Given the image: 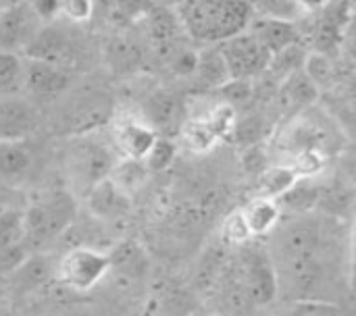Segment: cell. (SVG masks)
<instances>
[{"label":"cell","instance_id":"cell-5","mask_svg":"<svg viewBox=\"0 0 356 316\" xmlns=\"http://www.w3.org/2000/svg\"><path fill=\"white\" fill-rule=\"evenodd\" d=\"M336 125L325 119V115L315 113V108L288 119L286 129L280 133V146L294 158L305 152H321L330 156L338 148Z\"/></svg>","mask_w":356,"mask_h":316},{"label":"cell","instance_id":"cell-32","mask_svg":"<svg viewBox=\"0 0 356 316\" xmlns=\"http://www.w3.org/2000/svg\"><path fill=\"white\" fill-rule=\"evenodd\" d=\"M219 92H221V100L232 104L238 113L248 110V106L257 100V81L232 79Z\"/></svg>","mask_w":356,"mask_h":316},{"label":"cell","instance_id":"cell-8","mask_svg":"<svg viewBox=\"0 0 356 316\" xmlns=\"http://www.w3.org/2000/svg\"><path fill=\"white\" fill-rule=\"evenodd\" d=\"M219 48L227 63V71L232 79L257 81L269 71L273 58V54L248 31L219 44Z\"/></svg>","mask_w":356,"mask_h":316},{"label":"cell","instance_id":"cell-34","mask_svg":"<svg viewBox=\"0 0 356 316\" xmlns=\"http://www.w3.org/2000/svg\"><path fill=\"white\" fill-rule=\"evenodd\" d=\"M111 256V269H117L123 275H140L144 271V258L134 242H125Z\"/></svg>","mask_w":356,"mask_h":316},{"label":"cell","instance_id":"cell-4","mask_svg":"<svg viewBox=\"0 0 356 316\" xmlns=\"http://www.w3.org/2000/svg\"><path fill=\"white\" fill-rule=\"evenodd\" d=\"M117 160L119 158L115 156L113 148L92 140V135H79L67 152L71 181L79 192H83V196L111 177Z\"/></svg>","mask_w":356,"mask_h":316},{"label":"cell","instance_id":"cell-11","mask_svg":"<svg viewBox=\"0 0 356 316\" xmlns=\"http://www.w3.org/2000/svg\"><path fill=\"white\" fill-rule=\"evenodd\" d=\"M159 133L144 121L136 117H115L113 121V146L121 158L144 160Z\"/></svg>","mask_w":356,"mask_h":316},{"label":"cell","instance_id":"cell-30","mask_svg":"<svg viewBox=\"0 0 356 316\" xmlns=\"http://www.w3.org/2000/svg\"><path fill=\"white\" fill-rule=\"evenodd\" d=\"M305 73L313 79V83L323 90L330 83L336 81L338 77V69H336V58L327 56V54H319V52H311L305 60Z\"/></svg>","mask_w":356,"mask_h":316},{"label":"cell","instance_id":"cell-40","mask_svg":"<svg viewBox=\"0 0 356 316\" xmlns=\"http://www.w3.org/2000/svg\"><path fill=\"white\" fill-rule=\"evenodd\" d=\"M267 154L261 146H250V148H244V156H242V167L246 173L259 177L261 173H265L271 165L267 163Z\"/></svg>","mask_w":356,"mask_h":316},{"label":"cell","instance_id":"cell-7","mask_svg":"<svg viewBox=\"0 0 356 316\" xmlns=\"http://www.w3.org/2000/svg\"><path fill=\"white\" fill-rule=\"evenodd\" d=\"M111 271V256L96 248L75 246L58 258L56 283L71 292H90Z\"/></svg>","mask_w":356,"mask_h":316},{"label":"cell","instance_id":"cell-48","mask_svg":"<svg viewBox=\"0 0 356 316\" xmlns=\"http://www.w3.org/2000/svg\"><path fill=\"white\" fill-rule=\"evenodd\" d=\"M4 210H6V208H4V206H2V204H0V215H2V213H4Z\"/></svg>","mask_w":356,"mask_h":316},{"label":"cell","instance_id":"cell-29","mask_svg":"<svg viewBox=\"0 0 356 316\" xmlns=\"http://www.w3.org/2000/svg\"><path fill=\"white\" fill-rule=\"evenodd\" d=\"M267 131H269V123H267L265 115H261V113H244V115L238 117V125H236V131H234L232 140L238 142L244 148L261 146Z\"/></svg>","mask_w":356,"mask_h":316},{"label":"cell","instance_id":"cell-35","mask_svg":"<svg viewBox=\"0 0 356 316\" xmlns=\"http://www.w3.org/2000/svg\"><path fill=\"white\" fill-rule=\"evenodd\" d=\"M175 154H177V144L171 138L159 135V140L154 142V146L146 154L144 165L148 167L150 173H161V171L171 167V163L175 160Z\"/></svg>","mask_w":356,"mask_h":316},{"label":"cell","instance_id":"cell-27","mask_svg":"<svg viewBox=\"0 0 356 316\" xmlns=\"http://www.w3.org/2000/svg\"><path fill=\"white\" fill-rule=\"evenodd\" d=\"M142 48L129 38H115L108 46V63L121 75L134 73L142 65Z\"/></svg>","mask_w":356,"mask_h":316},{"label":"cell","instance_id":"cell-43","mask_svg":"<svg viewBox=\"0 0 356 316\" xmlns=\"http://www.w3.org/2000/svg\"><path fill=\"white\" fill-rule=\"evenodd\" d=\"M29 4H31L33 13H35V17L40 19L42 25L52 23L54 17L60 15V0H33Z\"/></svg>","mask_w":356,"mask_h":316},{"label":"cell","instance_id":"cell-6","mask_svg":"<svg viewBox=\"0 0 356 316\" xmlns=\"http://www.w3.org/2000/svg\"><path fill=\"white\" fill-rule=\"evenodd\" d=\"M232 271L257 308L267 306L277 298L280 294L277 271H275L273 258L267 254L265 248L252 246V244L242 246L240 258Z\"/></svg>","mask_w":356,"mask_h":316},{"label":"cell","instance_id":"cell-14","mask_svg":"<svg viewBox=\"0 0 356 316\" xmlns=\"http://www.w3.org/2000/svg\"><path fill=\"white\" fill-rule=\"evenodd\" d=\"M71 83V75L65 67L40 63V60H23V85L33 98L50 100L60 96Z\"/></svg>","mask_w":356,"mask_h":316},{"label":"cell","instance_id":"cell-22","mask_svg":"<svg viewBox=\"0 0 356 316\" xmlns=\"http://www.w3.org/2000/svg\"><path fill=\"white\" fill-rule=\"evenodd\" d=\"M148 167L144 165V160H134V158H119L108 181L125 196L131 200L134 194H138L146 181H148Z\"/></svg>","mask_w":356,"mask_h":316},{"label":"cell","instance_id":"cell-46","mask_svg":"<svg viewBox=\"0 0 356 316\" xmlns=\"http://www.w3.org/2000/svg\"><path fill=\"white\" fill-rule=\"evenodd\" d=\"M44 316H90V313L88 310H81V308L65 306V308H54V310L46 313Z\"/></svg>","mask_w":356,"mask_h":316},{"label":"cell","instance_id":"cell-15","mask_svg":"<svg viewBox=\"0 0 356 316\" xmlns=\"http://www.w3.org/2000/svg\"><path fill=\"white\" fill-rule=\"evenodd\" d=\"M186 113L181 100L171 92H154L144 104V121L161 135L169 138L171 133H179L186 123Z\"/></svg>","mask_w":356,"mask_h":316},{"label":"cell","instance_id":"cell-10","mask_svg":"<svg viewBox=\"0 0 356 316\" xmlns=\"http://www.w3.org/2000/svg\"><path fill=\"white\" fill-rule=\"evenodd\" d=\"M42 27L31 4H10L0 13V50L19 52L25 50L35 31Z\"/></svg>","mask_w":356,"mask_h":316},{"label":"cell","instance_id":"cell-37","mask_svg":"<svg viewBox=\"0 0 356 316\" xmlns=\"http://www.w3.org/2000/svg\"><path fill=\"white\" fill-rule=\"evenodd\" d=\"M223 240L229 246H246L252 240V233L248 229V223L244 219L242 210H234L232 215L225 217L223 221Z\"/></svg>","mask_w":356,"mask_h":316},{"label":"cell","instance_id":"cell-9","mask_svg":"<svg viewBox=\"0 0 356 316\" xmlns=\"http://www.w3.org/2000/svg\"><path fill=\"white\" fill-rule=\"evenodd\" d=\"M115 102L104 90H83L79 92L63 113V125L73 135H90L94 129L113 121Z\"/></svg>","mask_w":356,"mask_h":316},{"label":"cell","instance_id":"cell-24","mask_svg":"<svg viewBox=\"0 0 356 316\" xmlns=\"http://www.w3.org/2000/svg\"><path fill=\"white\" fill-rule=\"evenodd\" d=\"M88 204L90 210L102 219H113L123 215L129 208V198H125L108 179L102 181L100 185H96L90 194H88Z\"/></svg>","mask_w":356,"mask_h":316},{"label":"cell","instance_id":"cell-19","mask_svg":"<svg viewBox=\"0 0 356 316\" xmlns=\"http://www.w3.org/2000/svg\"><path fill=\"white\" fill-rule=\"evenodd\" d=\"M196 81L207 90H221L227 81H232L227 63L221 54L219 46H202L198 50V67L194 73Z\"/></svg>","mask_w":356,"mask_h":316},{"label":"cell","instance_id":"cell-38","mask_svg":"<svg viewBox=\"0 0 356 316\" xmlns=\"http://www.w3.org/2000/svg\"><path fill=\"white\" fill-rule=\"evenodd\" d=\"M31 252L27 250L25 244H17V246H8V248H0V275H13L29 256Z\"/></svg>","mask_w":356,"mask_h":316},{"label":"cell","instance_id":"cell-31","mask_svg":"<svg viewBox=\"0 0 356 316\" xmlns=\"http://www.w3.org/2000/svg\"><path fill=\"white\" fill-rule=\"evenodd\" d=\"M238 117H240V113L232 104H227V102L221 100V102L213 104V108L209 110V115L204 117V121L215 131V135L221 140V138H232L234 135L236 125H238Z\"/></svg>","mask_w":356,"mask_h":316},{"label":"cell","instance_id":"cell-23","mask_svg":"<svg viewBox=\"0 0 356 316\" xmlns=\"http://www.w3.org/2000/svg\"><path fill=\"white\" fill-rule=\"evenodd\" d=\"M321 194H323L321 185L313 183L311 179H300L286 196H282L277 200V204H280L282 213L288 210V213H292V217H305L319 206Z\"/></svg>","mask_w":356,"mask_h":316},{"label":"cell","instance_id":"cell-13","mask_svg":"<svg viewBox=\"0 0 356 316\" xmlns=\"http://www.w3.org/2000/svg\"><path fill=\"white\" fill-rule=\"evenodd\" d=\"M23 54L29 60L65 67V65H69V60L73 56V46L63 29H58L54 23H46L35 31V35L27 44Z\"/></svg>","mask_w":356,"mask_h":316},{"label":"cell","instance_id":"cell-44","mask_svg":"<svg viewBox=\"0 0 356 316\" xmlns=\"http://www.w3.org/2000/svg\"><path fill=\"white\" fill-rule=\"evenodd\" d=\"M348 279H350L353 292L356 294V208L353 225H350V240H348Z\"/></svg>","mask_w":356,"mask_h":316},{"label":"cell","instance_id":"cell-26","mask_svg":"<svg viewBox=\"0 0 356 316\" xmlns=\"http://www.w3.org/2000/svg\"><path fill=\"white\" fill-rule=\"evenodd\" d=\"M31 167V154L25 142L0 140V177L17 179L23 177Z\"/></svg>","mask_w":356,"mask_h":316},{"label":"cell","instance_id":"cell-28","mask_svg":"<svg viewBox=\"0 0 356 316\" xmlns=\"http://www.w3.org/2000/svg\"><path fill=\"white\" fill-rule=\"evenodd\" d=\"M177 135H179V142L188 150L198 152V154L209 152L219 142V138L215 135V131L209 127V123L204 119H192V117L186 119V123L181 125Z\"/></svg>","mask_w":356,"mask_h":316},{"label":"cell","instance_id":"cell-42","mask_svg":"<svg viewBox=\"0 0 356 316\" xmlns=\"http://www.w3.org/2000/svg\"><path fill=\"white\" fill-rule=\"evenodd\" d=\"M340 183H344L356 196V150H344L338 158Z\"/></svg>","mask_w":356,"mask_h":316},{"label":"cell","instance_id":"cell-41","mask_svg":"<svg viewBox=\"0 0 356 316\" xmlns=\"http://www.w3.org/2000/svg\"><path fill=\"white\" fill-rule=\"evenodd\" d=\"M60 15L69 21L81 23L94 15V2L90 0H60Z\"/></svg>","mask_w":356,"mask_h":316},{"label":"cell","instance_id":"cell-2","mask_svg":"<svg viewBox=\"0 0 356 316\" xmlns=\"http://www.w3.org/2000/svg\"><path fill=\"white\" fill-rule=\"evenodd\" d=\"M77 217V200L67 190L48 192L38 198L25 213V240L23 244L31 254H35L46 244L60 238Z\"/></svg>","mask_w":356,"mask_h":316},{"label":"cell","instance_id":"cell-21","mask_svg":"<svg viewBox=\"0 0 356 316\" xmlns=\"http://www.w3.org/2000/svg\"><path fill=\"white\" fill-rule=\"evenodd\" d=\"M298 181H300L298 173L290 165H271L265 173H261L257 177V192H259V198L277 202Z\"/></svg>","mask_w":356,"mask_h":316},{"label":"cell","instance_id":"cell-47","mask_svg":"<svg viewBox=\"0 0 356 316\" xmlns=\"http://www.w3.org/2000/svg\"><path fill=\"white\" fill-rule=\"evenodd\" d=\"M0 316H13V315H10V313H8L6 308H0Z\"/></svg>","mask_w":356,"mask_h":316},{"label":"cell","instance_id":"cell-12","mask_svg":"<svg viewBox=\"0 0 356 316\" xmlns=\"http://www.w3.org/2000/svg\"><path fill=\"white\" fill-rule=\"evenodd\" d=\"M319 94H321V90L313 83V79L305 73V69H300L277 85L275 104L282 110V115L292 119L296 115H302V113L315 108Z\"/></svg>","mask_w":356,"mask_h":316},{"label":"cell","instance_id":"cell-18","mask_svg":"<svg viewBox=\"0 0 356 316\" xmlns=\"http://www.w3.org/2000/svg\"><path fill=\"white\" fill-rule=\"evenodd\" d=\"M35 127L33 106L21 98L0 100V140L23 142Z\"/></svg>","mask_w":356,"mask_h":316},{"label":"cell","instance_id":"cell-33","mask_svg":"<svg viewBox=\"0 0 356 316\" xmlns=\"http://www.w3.org/2000/svg\"><path fill=\"white\" fill-rule=\"evenodd\" d=\"M23 83V60L15 52L0 50V94H13Z\"/></svg>","mask_w":356,"mask_h":316},{"label":"cell","instance_id":"cell-16","mask_svg":"<svg viewBox=\"0 0 356 316\" xmlns=\"http://www.w3.org/2000/svg\"><path fill=\"white\" fill-rule=\"evenodd\" d=\"M56 267L58 260L46 254H29L27 260L10 275L13 292L19 296H29L46 288L48 283L56 281Z\"/></svg>","mask_w":356,"mask_h":316},{"label":"cell","instance_id":"cell-39","mask_svg":"<svg viewBox=\"0 0 356 316\" xmlns=\"http://www.w3.org/2000/svg\"><path fill=\"white\" fill-rule=\"evenodd\" d=\"M338 315V306L321 302V300H296L292 304V308L288 310L286 316H336Z\"/></svg>","mask_w":356,"mask_h":316},{"label":"cell","instance_id":"cell-1","mask_svg":"<svg viewBox=\"0 0 356 316\" xmlns=\"http://www.w3.org/2000/svg\"><path fill=\"white\" fill-rule=\"evenodd\" d=\"M175 13L186 35L202 46H219L244 33L254 17L252 2L242 0H184Z\"/></svg>","mask_w":356,"mask_h":316},{"label":"cell","instance_id":"cell-17","mask_svg":"<svg viewBox=\"0 0 356 316\" xmlns=\"http://www.w3.org/2000/svg\"><path fill=\"white\" fill-rule=\"evenodd\" d=\"M246 31L252 33L273 56L284 52L286 48L302 42V31L298 29V25L267 19V17H257V15L252 17Z\"/></svg>","mask_w":356,"mask_h":316},{"label":"cell","instance_id":"cell-3","mask_svg":"<svg viewBox=\"0 0 356 316\" xmlns=\"http://www.w3.org/2000/svg\"><path fill=\"white\" fill-rule=\"evenodd\" d=\"M319 244H321L319 223L309 215L292 217L286 225H277L273 238L275 271H286L317 260Z\"/></svg>","mask_w":356,"mask_h":316},{"label":"cell","instance_id":"cell-36","mask_svg":"<svg viewBox=\"0 0 356 316\" xmlns=\"http://www.w3.org/2000/svg\"><path fill=\"white\" fill-rule=\"evenodd\" d=\"M23 240H25L23 213H17V210L6 208L0 215V248H8V246L23 244Z\"/></svg>","mask_w":356,"mask_h":316},{"label":"cell","instance_id":"cell-20","mask_svg":"<svg viewBox=\"0 0 356 316\" xmlns=\"http://www.w3.org/2000/svg\"><path fill=\"white\" fill-rule=\"evenodd\" d=\"M244 219L248 223V229L252 233V238H261L267 235L271 231L277 229L280 219H282V208L275 200H267V198H254L250 200L244 208Z\"/></svg>","mask_w":356,"mask_h":316},{"label":"cell","instance_id":"cell-45","mask_svg":"<svg viewBox=\"0 0 356 316\" xmlns=\"http://www.w3.org/2000/svg\"><path fill=\"white\" fill-rule=\"evenodd\" d=\"M342 46L346 48L348 56H350V58H353V60L356 63V13H353L350 21H348V25H346V31H344V42H342Z\"/></svg>","mask_w":356,"mask_h":316},{"label":"cell","instance_id":"cell-25","mask_svg":"<svg viewBox=\"0 0 356 316\" xmlns=\"http://www.w3.org/2000/svg\"><path fill=\"white\" fill-rule=\"evenodd\" d=\"M252 10L257 17H267V19L298 25V21L311 15V4L302 0H259L252 2Z\"/></svg>","mask_w":356,"mask_h":316}]
</instances>
